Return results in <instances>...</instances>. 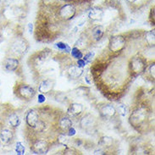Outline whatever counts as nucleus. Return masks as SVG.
I'll use <instances>...</instances> for the list:
<instances>
[{
  "label": "nucleus",
  "mask_w": 155,
  "mask_h": 155,
  "mask_svg": "<svg viewBox=\"0 0 155 155\" xmlns=\"http://www.w3.org/2000/svg\"><path fill=\"white\" fill-rule=\"evenodd\" d=\"M82 111H83V106L78 103H73L68 109L69 114H71V116H77L82 113Z\"/></svg>",
  "instance_id": "4468645a"
},
{
  "label": "nucleus",
  "mask_w": 155,
  "mask_h": 155,
  "mask_svg": "<svg viewBox=\"0 0 155 155\" xmlns=\"http://www.w3.org/2000/svg\"><path fill=\"white\" fill-rule=\"evenodd\" d=\"M45 100H46V97H45V96H44L42 93H41V94H39V95H38V102L39 103V104H42V103H44Z\"/></svg>",
  "instance_id": "c85d7f7f"
},
{
  "label": "nucleus",
  "mask_w": 155,
  "mask_h": 155,
  "mask_svg": "<svg viewBox=\"0 0 155 155\" xmlns=\"http://www.w3.org/2000/svg\"><path fill=\"white\" fill-rule=\"evenodd\" d=\"M145 68H146V64L144 63L143 59L140 57H136L130 62V69L132 72L137 75L142 73L145 70Z\"/></svg>",
  "instance_id": "0eeeda50"
},
{
  "label": "nucleus",
  "mask_w": 155,
  "mask_h": 155,
  "mask_svg": "<svg viewBox=\"0 0 155 155\" xmlns=\"http://www.w3.org/2000/svg\"><path fill=\"white\" fill-rule=\"evenodd\" d=\"M116 114V109L111 104L104 105L100 109V114L105 119H110L114 117Z\"/></svg>",
  "instance_id": "1a4fd4ad"
},
{
  "label": "nucleus",
  "mask_w": 155,
  "mask_h": 155,
  "mask_svg": "<svg viewBox=\"0 0 155 155\" xmlns=\"http://www.w3.org/2000/svg\"><path fill=\"white\" fill-rule=\"evenodd\" d=\"M86 64H87V63L85 62V60H84L83 59H77V65H78V66L83 68L86 66Z\"/></svg>",
  "instance_id": "c756f323"
},
{
  "label": "nucleus",
  "mask_w": 155,
  "mask_h": 155,
  "mask_svg": "<svg viewBox=\"0 0 155 155\" xmlns=\"http://www.w3.org/2000/svg\"><path fill=\"white\" fill-rule=\"evenodd\" d=\"M43 1H45L46 3H48V4H50V3H52L54 0H43Z\"/></svg>",
  "instance_id": "72a5a7b5"
},
{
  "label": "nucleus",
  "mask_w": 155,
  "mask_h": 155,
  "mask_svg": "<svg viewBox=\"0 0 155 155\" xmlns=\"http://www.w3.org/2000/svg\"><path fill=\"white\" fill-rule=\"evenodd\" d=\"M26 124L30 126V127H31V128H33L34 126L37 125V123L39 120V117H38V112L36 111V110H34V109H31V110H30L28 114H27V115H26Z\"/></svg>",
  "instance_id": "9d476101"
},
{
  "label": "nucleus",
  "mask_w": 155,
  "mask_h": 155,
  "mask_svg": "<svg viewBox=\"0 0 155 155\" xmlns=\"http://www.w3.org/2000/svg\"><path fill=\"white\" fill-rule=\"evenodd\" d=\"M147 117V109L145 108H139L137 110H135L133 113L131 114L130 117V122L132 126H140L145 122Z\"/></svg>",
  "instance_id": "f257e3e1"
},
{
  "label": "nucleus",
  "mask_w": 155,
  "mask_h": 155,
  "mask_svg": "<svg viewBox=\"0 0 155 155\" xmlns=\"http://www.w3.org/2000/svg\"><path fill=\"white\" fill-rule=\"evenodd\" d=\"M71 56L74 59H80L83 58V54H82L81 51L78 48H76V47H74L72 48L71 50Z\"/></svg>",
  "instance_id": "5701e85b"
},
{
  "label": "nucleus",
  "mask_w": 155,
  "mask_h": 155,
  "mask_svg": "<svg viewBox=\"0 0 155 155\" xmlns=\"http://www.w3.org/2000/svg\"><path fill=\"white\" fill-rule=\"evenodd\" d=\"M127 1H128L129 3H134L136 0H127Z\"/></svg>",
  "instance_id": "f704fd0d"
},
{
  "label": "nucleus",
  "mask_w": 155,
  "mask_h": 155,
  "mask_svg": "<svg viewBox=\"0 0 155 155\" xmlns=\"http://www.w3.org/2000/svg\"><path fill=\"white\" fill-rule=\"evenodd\" d=\"M83 74V68L80 67L77 64L71 65L68 70V75L73 79H77Z\"/></svg>",
  "instance_id": "ddd939ff"
},
{
  "label": "nucleus",
  "mask_w": 155,
  "mask_h": 155,
  "mask_svg": "<svg viewBox=\"0 0 155 155\" xmlns=\"http://www.w3.org/2000/svg\"><path fill=\"white\" fill-rule=\"evenodd\" d=\"M58 142H59V143H60L61 145L66 146L68 143H69V142H70L69 136L64 134H59V137H58Z\"/></svg>",
  "instance_id": "b1692460"
},
{
  "label": "nucleus",
  "mask_w": 155,
  "mask_h": 155,
  "mask_svg": "<svg viewBox=\"0 0 155 155\" xmlns=\"http://www.w3.org/2000/svg\"><path fill=\"white\" fill-rule=\"evenodd\" d=\"M104 35V28L102 25H97L92 31V38L95 41H99Z\"/></svg>",
  "instance_id": "dca6fc26"
},
{
  "label": "nucleus",
  "mask_w": 155,
  "mask_h": 155,
  "mask_svg": "<svg viewBox=\"0 0 155 155\" xmlns=\"http://www.w3.org/2000/svg\"><path fill=\"white\" fill-rule=\"evenodd\" d=\"M103 15H104V13L100 8H95L89 12L88 16H89L90 19H92V21H100L103 18Z\"/></svg>",
  "instance_id": "f3484780"
},
{
  "label": "nucleus",
  "mask_w": 155,
  "mask_h": 155,
  "mask_svg": "<svg viewBox=\"0 0 155 155\" xmlns=\"http://www.w3.org/2000/svg\"><path fill=\"white\" fill-rule=\"evenodd\" d=\"M93 57H94V53L90 52V53H88V54H87L85 55V57H84V58H82V59L85 60V62H86V63L89 64L92 62Z\"/></svg>",
  "instance_id": "a878e982"
},
{
  "label": "nucleus",
  "mask_w": 155,
  "mask_h": 155,
  "mask_svg": "<svg viewBox=\"0 0 155 155\" xmlns=\"http://www.w3.org/2000/svg\"><path fill=\"white\" fill-rule=\"evenodd\" d=\"M27 48H28L27 42H25L24 39L19 38L13 43L11 49L14 54L17 55H22L23 54H25V51L27 50Z\"/></svg>",
  "instance_id": "39448f33"
},
{
  "label": "nucleus",
  "mask_w": 155,
  "mask_h": 155,
  "mask_svg": "<svg viewBox=\"0 0 155 155\" xmlns=\"http://www.w3.org/2000/svg\"><path fill=\"white\" fill-rule=\"evenodd\" d=\"M53 82L51 81L50 80H45V81H42V82L39 85V87H38V91L41 92V93H48L49 92L53 89Z\"/></svg>",
  "instance_id": "2eb2a0df"
},
{
  "label": "nucleus",
  "mask_w": 155,
  "mask_h": 155,
  "mask_svg": "<svg viewBox=\"0 0 155 155\" xmlns=\"http://www.w3.org/2000/svg\"><path fill=\"white\" fill-rule=\"evenodd\" d=\"M155 32L154 30H152V31H147L145 34V41L147 42V43L150 46H153L155 42Z\"/></svg>",
  "instance_id": "aec40b11"
},
{
  "label": "nucleus",
  "mask_w": 155,
  "mask_h": 155,
  "mask_svg": "<svg viewBox=\"0 0 155 155\" xmlns=\"http://www.w3.org/2000/svg\"><path fill=\"white\" fill-rule=\"evenodd\" d=\"M19 66V60L14 58H8L5 59L4 63V67L5 71L8 72L15 71Z\"/></svg>",
  "instance_id": "9b49d317"
},
{
  "label": "nucleus",
  "mask_w": 155,
  "mask_h": 155,
  "mask_svg": "<svg viewBox=\"0 0 155 155\" xmlns=\"http://www.w3.org/2000/svg\"><path fill=\"white\" fill-rule=\"evenodd\" d=\"M0 145H1V143H0Z\"/></svg>",
  "instance_id": "c9c22d12"
},
{
  "label": "nucleus",
  "mask_w": 155,
  "mask_h": 155,
  "mask_svg": "<svg viewBox=\"0 0 155 155\" xmlns=\"http://www.w3.org/2000/svg\"><path fill=\"white\" fill-rule=\"evenodd\" d=\"M94 154H104V150H102V149L97 150V151L94 152Z\"/></svg>",
  "instance_id": "473e14b6"
},
{
  "label": "nucleus",
  "mask_w": 155,
  "mask_h": 155,
  "mask_svg": "<svg viewBox=\"0 0 155 155\" xmlns=\"http://www.w3.org/2000/svg\"><path fill=\"white\" fill-rule=\"evenodd\" d=\"M55 47H56L59 50L64 51V52H66V53H69V52H71V47L69 46L67 43H64V42H57V43L55 44Z\"/></svg>",
  "instance_id": "4be33fe9"
},
{
  "label": "nucleus",
  "mask_w": 155,
  "mask_h": 155,
  "mask_svg": "<svg viewBox=\"0 0 155 155\" xmlns=\"http://www.w3.org/2000/svg\"><path fill=\"white\" fill-rule=\"evenodd\" d=\"M80 126L87 131H92L96 126V119L92 114H87L81 120Z\"/></svg>",
  "instance_id": "7ed1b4c3"
},
{
  "label": "nucleus",
  "mask_w": 155,
  "mask_h": 155,
  "mask_svg": "<svg viewBox=\"0 0 155 155\" xmlns=\"http://www.w3.org/2000/svg\"><path fill=\"white\" fill-rule=\"evenodd\" d=\"M14 134H13L12 130H8V129H4L1 130L0 132V143L4 145H7L13 140Z\"/></svg>",
  "instance_id": "f8f14e48"
},
{
  "label": "nucleus",
  "mask_w": 155,
  "mask_h": 155,
  "mask_svg": "<svg viewBox=\"0 0 155 155\" xmlns=\"http://www.w3.org/2000/svg\"><path fill=\"white\" fill-rule=\"evenodd\" d=\"M68 136L69 137H73V136H75L76 134V129L74 128V127H70L69 129H68Z\"/></svg>",
  "instance_id": "bb28decb"
},
{
  "label": "nucleus",
  "mask_w": 155,
  "mask_h": 155,
  "mask_svg": "<svg viewBox=\"0 0 155 155\" xmlns=\"http://www.w3.org/2000/svg\"><path fill=\"white\" fill-rule=\"evenodd\" d=\"M59 127L62 130H67L72 126L71 120L69 117H63L59 120Z\"/></svg>",
  "instance_id": "a211bd4d"
},
{
  "label": "nucleus",
  "mask_w": 155,
  "mask_h": 155,
  "mask_svg": "<svg viewBox=\"0 0 155 155\" xmlns=\"http://www.w3.org/2000/svg\"><path fill=\"white\" fill-rule=\"evenodd\" d=\"M19 96L24 99H31L35 95V90L28 85H21L18 87Z\"/></svg>",
  "instance_id": "423d86ee"
},
{
  "label": "nucleus",
  "mask_w": 155,
  "mask_h": 155,
  "mask_svg": "<svg viewBox=\"0 0 155 155\" xmlns=\"http://www.w3.org/2000/svg\"><path fill=\"white\" fill-rule=\"evenodd\" d=\"M15 152H16L17 154L19 155H23L25 154V146L21 143V142H18L15 145Z\"/></svg>",
  "instance_id": "393cba45"
},
{
  "label": "nucleus",
  "mask_w": 155,
  "mask_h": 155,
  "mask_svg": "<svg viewBox=\"0 0 155 155\" xmlns=\"http://www.w3.org/2000/svg\"><path fill=\"white\" fill-rule=\"evenodd\" d=\"M8 123L12 127H18L21 124V119L17 114L13 113L8 116Z\"/></svg>",
  "instance_id": "6ab92c4d"
},
{
  "label": "nucleus",
  "mask_w": 155,
  "mask_h": 155,
  "mask_svg": "<svg viewBox=\"0 0 155 155\" xmlns=\"http://www.w3.org/2000/svg\"><path fill=\"white\" fill-rule=\"evenodd\" d=\"M154 68H155V65L154 64H153L151 65V67H150V74H151V76L154 78L155 76V74H154Z\"/></svg>",
  "instance_id": "7c9ffc66"
},
{
  "label": "nucleus",
  "mask_w": 155,
  "mask_h": 155,
  "mask_svg": "<svg viewBox=\"0 0 155 155\" xmlns=\"http://www.w3.org/2000/svg\"><path fill=\"white\" fill-rule=\"evenodd\" d=\"M113 138L109 137H103L100 140V145L103 147H109L113 145Z\"/></svg>",
  "instance_id": "412c9836"
},
{
  "label": "nucleus",
  "mask_w": 155,
  "mask_h": 155,
  "mask_svg": "<svg viewBox=\"0 0 155 155\" xmlns=\"http://www.w3.org/2000/svg\"><path fill=\"white\" fill-rule=\"evenodd\" d=\"M126 46V39L122 36H114L110 38L109 42V50L114 53L120 52Z\"/></svg>",
  "instance_id": "f03ea898"
},
{
  "label": "nucleus",
  "mask_w": 155,
  "mask_h": 155,
  "mask_svg": "<svg viewBox=\"0 0 155 155\" xmlns=\"http://www.w3.org/2000/svg\"><path fill=\"white\" fill-rule=\"evenodd\" d=\"M76 15V8L71 4H66L59 10V16L64 21H70Z\"/></svg>",
  "instance_id": "20e7f679"
},
{
  "label": "nucleus",
  "mask_w": 155,
  "mask_h": 155,
  "mask_svg": "<svg viewBox=\"0 0 155 155\" xmlns=\"http://www.w3.org/2000/svg\"><path fill=\"white\" fill-rule=\"evenodd\" d=\"M119 111H120V113L121 114L122 116H125L126 114V106H123V105H120V107H119Z\"/></svg>",
  "instance_id": "cd10ccee"
},
{
  "label": "nucleus",
  "mask_w": 155,
  "mask_h": 155,
  "mask_svg": "<svg viewBox=\"0 0 155 155\" xmlns=\"http://www.w3.org/2000/svg\"><path fill=\"white\" fill-rule=\"evenodd\" d=\"M28 31H29L30 33H32V31H33V25L31 23L28 24Z\"/></svg>",
  "instance_id": "2f4dec72"
},
{
  "label": "nucleus",
  "mask_w": 155,
  "mask_h": 155,
  "mask_svg": "<svg viewBox=\"0 0 155 155\" xmlns=\"http://www.w3.org/2000/svg\"><path fill=\"white\" fill-rule=\"evenodd\" d=\"M49 150L48 143L45 140H38L32 146V151L38 154H45Z\"/></svg>",
  "instance_id": "6e6552de"
}]
</instances>
